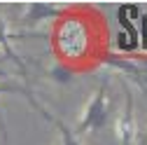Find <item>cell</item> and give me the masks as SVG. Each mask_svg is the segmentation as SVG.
<instances>
[{
	"label": "cell",
	"mask_w": 147,
	"mask_h": 145,
	"mask_svg": "<svg viewBox=\"0 0 147 145\" xmlns=\"http://www.w3.org/2000/svg\"><path fill=\"white\" fill-rule=\"evenodd\" d=\"M107 117H110V105H107V77L100 80L96 94L91 96L89 105L84 108V115L80 119V124L75 126V136H84L89 131H100L103 126L107 124Z\"/></svg>",
	"instance_id": "1"
},
{
	"label": "cell",
	"mask_w": 147,
	"mask_h": 145,
	"mask_svg": "<svg viewBox=\"0 0 147 145\" xmlns=\"http://www.w3.org/2000/svg\"><path fill=\"white\" fill-rule=\"evenodd\" d=\"M103 63L110 68L121 70L124 75L131 77V82L147 94V61H131V59H119V56H103Z\"/></svg>",
	"instance_id": "2"
},
{
	"label": "cell",
	"mask_w": 147,
	"mask_h": 145,
	"mask_svg": "<svg viewBox=\"0 0 147 145\" xmlns=\"http://www.w3.org/2000/svg\"><path fill=\"white\" fill-rule=\"evenodd\" d=\"M59 14H61V7H59V5L30 3V5H26V14H24V19H21V26H24V28H35V26H40L42 21L56 19Z\"/></svg>",
	"instance_id": "3"
},
{
	"label": "cell",
	"mask_w": 147,
	"mask_h": 145,
	"mask_svg": "<svg viewBox=\"0 0 147 145\" xmlns=\"http://www.w3.org/2000/svg\"><path fill=\"white\" fill-rule=\"evenodd\" d=\"M40 115H42L45 119H49V122L59 129V133H61V145H82V143H80V138L75 136V131H72V129H70V126H68L63 119L54 117V115H51V112H47V110H42Z\"/></svg>",
	"instance_id": "4"
},
{
	"label": "cell",
	"mask_w": 147,
	"mask_h": 145,
	"mask_svg": "<svg viewBox=\"0 0 147 145\" xmlns=\"http://www.w3.org/2000/svg\"><path fill=\"white\" fill-rule=\"evenodd\" d=\"M3 94H21L33 108H35V110H38V112H42L45 110V108L38 103V101H35V96L30 94V89L26 87V84H0V96H3Z\"/></svg>",
	"instance_id": "5"
},
{
	"label": "cell",
	"mask_w": 147,
	"mask_h": 145,
	"mask_svg": "<svg viewBox=\"0 0 147 145\" xmlns=\"http://www.w3.org/2000/svg\"><path fill=\"white\" fill-rule=\"evenodd\" d=\"M49 72H51V77L59 80V82H68V80H70V72H68L65 68H51Z\"/></svg>",
	"instance_id": "6"
},
{
	"label": "cell",
	"mask_w": 147,
	"mask_h": 145,
	"mask_svg": "<svg viewBox=\"0 0 147 145\" xmlns=\"http://www.w3.org/2000/svg\"><path fill=\"white\" fill-rule=\"evenodd\" d=\"M142 49L147 51V14H142Z\"/></svg>",
	"instance_id": "7"
},
{
	"label": "cell",
	"mask_w": 147,
	"mask_h": 145,
	"mask_svg": "<svg viewBox=\"0 0 147 145\" xmlns=\"http://www.w3.org/2000/svg\"><path fill=\"white\" fill-rule=\"evenodd\" d=\"M0 61H5V56H0Z\"/></svg>",
	"instance_id": "8"
}]
</instances>
